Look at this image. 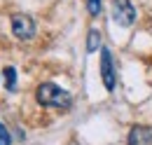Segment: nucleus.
I'll return each mask as SVG.
<instances>
[{"mask_svg":"<svg viewBox=\"0 0 152 145\" xmlns=\"http://www.w3.org/2000/svg\"><path fill=\"white\" fill-rule=\"evenodd\" d=\"M35 98H38V103L42 108H58V110L70 108V103H73L70 94L66 89H61L58 84H54V82L40 84L38 91H35Z\"/></svg>","mask_w":152,"mask_h":145,"instance_id":"obj_1","label":"nucleus"},{"mask_svg":"<svg viewBox=\"0 0 152 145\" xmlns=\"http://www.w3.org/2000/svg\"><path fill=\"white\" fill-rule=\"evenodd\" d=\"M110 12H113V19L119 26H131L136 21V10H133V5L129 0H113Z\"/></svg>","mask_w":152,"mask_h":145,"instance_id":"obj_2","label":"nucleus"},{"mask_svg":"<svg viewBox=\"0 0 152 145\" xmlns=\"http://www.w3.org/2000/svg\"><path fill=\"white\" fill-rule=\"evenodd\" d=\"M101 80L105 84L108 91H115V84H117V75H115V63H113V54L110 49H101Z\"/></svg>","mask_w":152,"mask_h":145,"instance_id":"obj_3","label":"nucleus"},{"mask_svg":"<svg viewBox=\"0 0 152 145\" xmlns=\"http://www.w3.org/2000/svg\"><path fill=\"white\" fill-rule=\"evenodd\" d=\"M12 33L19 40H31L35 35V21L28 14H14L12 17Z\"/></svg>","mask_w":152,"mask_h":145,"instance_id":"obj_4","label":"nucleus"},{"mask_svg":"<svg viewBox=\"0 0 152 145\" xmlns=\"http://www.w3.org/2000/svg\"><path fill=\"white\" fill-rule=\"evenodd\" d=\"M129 145H152V131L148 127H133L129 133Z\"/></svg>","mask_w":152,"mask_h":145,"instance_id":"obj_5","label":"nucleus"},{"mask_svg":"<svg viewBox=\"0 0 152 145\" xmlns=\"http://www.w3.org/2000/svg\"><path fill=\"white\" fill-rule=\"evenodd\" d=\"M98 47H101V33H98L96 28H91L89 35H87V52L91 54V52H96Z\"/></svg>","mask_w":152,"mask_h":145,"instance_id":"obj_6","label":"nucleus"},{"mask_svg":"<svg viewBox=\"0 0 152 145\" xmlns=\"http://www.w3.org/2000/svg\"><path fill=\"white\" fill-rule=\"evenodd\" d=\"M2 72H5V87H7V91H14L17 89V70L12 66H7Z\"/></svg>","mask_w":152,"mask_h":145,"instance_id":"obj_7","label":"nucleus"},{"mask_svg":"<svg viewBox=\"0 0 152 145\" xmlns=\"http://www.w3.org/2000/svg\"><path fill=\"white\" fill-rule=\"evenodd\" d=\"M87 7H89V14L96 17L101 12V0H87Z\"/></svg>","mask_w":152,"mask_h":145,"instance_id":"obj_8","label":"nucleus"},{"mask_svg":"<svg viewBox=\"0 0 152 145\" xmlns=\"http://www.w3.org/2000/svg\"><path fill=\"white\" fill-rule=\"evenodd\" d=\"M0 145H10V131L5 129V124H0Z\"/></svg>","mask_w":152,"mask_h":145,"instance_id":"obj_9","label":"nucleus"}]
</instances>
